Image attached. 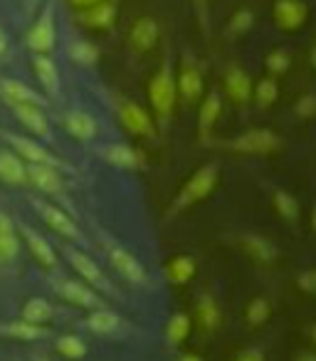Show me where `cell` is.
Here are the masks:
<instances>
[{
  "instance_id": "2e32d148",
  "label": "cell",
  "mask_w": 316,
  "mask_h": 361,
  "mask_svg": "<svg viewBox=\"0 0 316 361\" xmlns=\"http://www.w3.org/2000/svg\"><path fill=\"white\" fill-rule=\"evenodd\" d=\"M0 99L6 104H35V106H47V97L35 92L32 87H27L25 82L13 80V77H0Z\"/></svg>"
},
{
  "instance_id": "60d3db41",
  "label": "cell",
  "mask_w": 316,
  "mask_h": 361,
  "mask_svg": "<svg viewBox=\"0 0 316 361\" xmlns=\"http://www.w3.org/2000/svg\"><path fill=\"white\" fill-rule=\"evenodd\" d=\"M296 285H299L301 292L316 295V267H309V270L299 272V275H296Z\"/></svg>"
},
{
  "instance_id": "83f0119b",
  "label": "cell",
  "mask_w": 316,
  "mask_h": 361,
  "mask_svg": "<svg viewBox=\"0 0 316 361\" xmlns=\"http://www.w3.org/2000/svg\"><path fill=\"white\" fill-rule=\"evenodd\" d=\"M196 314L206 331H215L217 326H220V319H222L220 305H217V300L210 292H201V295L196 297Z\"/></svg>"
},
{
  "instance_id": "603a6c76",
  "label": "cell",
  "mask_w": 316,
  "mask_h": 361,
  "mask_svg": "<svg viewBox=\"0 0 316 361\" xmlns=\"http://www.w3.org/2000/svg\"><path fill=\"white\" fill-rule=\"evenodd\" d=\"M62 126L70 136H75L77 141H91L99 134V124L96 119L84 109H72L62 116Z\"/></svg>"
},
{
  "instance_id": "8d00e7d4",
  "label": "cell",
  "mask_w": 316,
  "mask_h": 361,
  "mask_svg": "<svg viewBox=\"0 0 316 361\" xmlns=\"http://www.w3.org/2000/svg\"><path fill=\"white\" fill-rule=\"evenodd\" d=\"M252 25H255V13L237 11V13H232V18L227 20V35L240 37V35H245V32H250Z\"/></svg>"
},
{
  "instance_id": "5b68a950",
  "label": "cell",
  "mask_w": 316,
  "mask_h": 361,
  "mask_svg": "<svg viewBox=\"0 0 316 361\" xmlns=\"http://www.w3.org/2000/svg\"><path fill=\"white\" fill-rule=\"evenodd\" d=\"M62 252H65V257L70 260L72 270L80 272V277L87 282V285L94 287L99 295L119 297V300H121V292L116 290L114 285H111V280L104 275V270H101V267L96 265V262L91 260V257L87 255L84 250H80V247H72V245H65V247H62Z\"/></svg>"
},
{
  "instance_id": "1f68e13d",
  "label": "cell",
  "mask_w": 316,
  "mask_h": 361,
  "mask_svg": "<svg viewBox=\"0 0 316 361\" xmlns=\"http://www.w3.org/2000/svg\"><path fill=\"white\" fill-rule=\"evenodd\" d=\"M23 319L32 322V324H47L55 317V307L45 300V297H30L23 307Z\"/></svg>"
},
{
  "instance_id": "f546056e",
  "label": "cell",
  "mask_w": 316,
  "mask_h": 361,
  "mask_svg": "<svg viewBox=\"0 0 316 361\" xmlns=\"http://www.w3.org/2000/svg\"><path fill=\"white\" fill-rule=\"evenodd\" d=\"M193 275H196V260L191 255H178L173 260H168L166 280L171 285H186V282L193 280Z\"/></svg>"
},
{
  "instance_id": "836d02e7",
  "label": "cell",
  "mask_w": 316,
  "mask_h": 361,
  "mask_svg": "<svg viewBox=\"0 0 316 361\" xmlns=\"http://www.w3.org/2000/svg\"><path fill=\"white\" fill-rule=\"evenodd\" d=\"M188 331H191V319H188V314H183V312H176V314H171V319H168L166 324V341L168 346H178L186 341Z\"/></svg>"
},
{
  "instance_id": "9a60e30c",
  "label": "cell",
  "mask_w": 316,
  "mask_h": 361,
  "mask_svg": "<svg viewBox=\"0 0 316 361\" xmlns=\"http://www.w3.org/2000/svg\"><path fill=\"white\" fill-rule=\"evenodd\" d=\"M8 109L13 111L18 121L30 131L32 136L37 139L47 141L52 139V129H50V119H47L45 109L42 106H35V104H8Z\"/></svg>"
},
{
  "instance_id": "ffe728a7",
  "label": "cell",
  "mask_w": 316,
  "mask_h": 361,
  "mask_svg": "<svg viewBox=\"0 0 316 361\" xmlns=\"http://www.w3.org/2000/svg\"><path fill=\"white\" fill-rule=\"evenodd\" d=\"M161 37V25L158 20L151 16H144L131 25V32H129V45L136 55H144V52L153 50V45L158 42Z\"/></svg>"
},
{
  "instance_id": "484cf974",
  "label": "cell",
  "mask_w": 316,
  "mask_h": 361,
  "mask_svg": "<svg viewBox=\"0 0 316 361\" xmlns=\"http://www.w3.org/2000/svg\"><path fill=\"white\" fill-rule=\"evenodd\" d=\"M225 90H227V97H230L235 104L245 106L247 102H250V97H252V80H250V75H247V72L242 70V67H237V65L227 67V72H225Z\"/></svg>"
},
{
  "instance_id": "44dd1931",
  "label": "cell",
  "mask_w": 316,
  "mask_h": 361,
  "mask_svg": "<svg viewBox=\"0 0 316 361\" xmlns=\"http://www.w3.org/2000/svg\"><path fill=\"white\" fill-rule=\"evenodd\" d=\"M309 18V8L304 0H277L274 3V23L286 32L299 30Z\"/></svg>"
},
{
  "instance_id": "b9f144b4",
  "label": "cell",
  "mask_w": 316,
  "mask_h": 361,
  "mask_svg": "<svg viewBox=\"0 0 316 361\" xmlns=\"http://www.w3.org/2000/svg\"><path fill=\"white\" fill-rule=\"evenodd\" d=\"M208 6H210L208 0H193V11H196V18H198V23H201L206 35H208V30H210V20H208V11H210V8Z\"/></svg>"
},
{
  "instance_id": "6da1fadb",
  "label": "cell",
  "mask_w": 316,
  "mask_h": 361,
  "mask_svg": "<svg viewBox=\"0 0 316 361\" xmlns=\"http://www.w3.org/2000/svg\"><path fill=\"white\" fill-rule=\"evenodd\" d=\"M176 97H178L176 72H173L171 60H163L161 70L156 72L148 82V102L161 129H166L168 121H171L173 109H176Z\"/></svg>"
},
{
  "instance_id": "74e56055",
  "label": "cell",
  "mask_w": 316,
  "mask_h": 361,
  "mask_svg": "<svg viewBox=\"0 0 316 361\" xmlns=\"http://www.w3.org/2000/svg\"><path fill=\"white\" fill-rule=\"evenodd\" d=\"M270 302L265 297H255V300L247 305V312H245V319L250 326H262L267 319H270Z\"/></svg>"
},
{
  "instance_id": "f907efd6",
  "label": "cell",
  "mask_w": 316,
  "mask_h": 361,
  "mask_svg": "<svg viewBox=\"0 0 316 361\" xmlns=\"http://www.w3.org/2000/svg\"><path fill=\"white\" fill-rule=\"evenodd\" d=\"M311 231H314V235H316V206L311 208Z\"/></svg>"
},
{
  "instance_id": "7dc6e473",
  "label": "cell",
  "mask_w": 316,
  "mask_h": 361,
  "mask_svg": "<svg viewBox=\"0 0 316 361\" xmlns=\"http://www.w3.org/2000/svg\"><path fill=\"white\" fill-rule=\"evenodd\" d=\"M178 361H203V356H198V354H181V356H178Z\"/></svg>"
},
{
  "instance_id": "e575fe53",
  "label": "cell",
  "mask_w": 316,
  "mask_h": 361,
  "mask_svg": "<svg viewBox=\"0 0 316 361\" xmlns=\"http://www.w3.org/2000/svg\"><path fill=\"white\" fill-rule=\"evenodd\" d=\"M252 94H255V104L260 109H270L272 104L279 97V87H277L274 77H265V80L257 82V87H252Z\"/></svg>"
},
{
  "instance_id": "d6a6232c",
  "label": "cell",
  "mask_w": 316,
  "mask_h": 361,
  "mask_svg": "<svg viewBox=\"0 0 316 361\" xmlns=\"http://www.w3.org/2000/svg\"><path fill=\"white\" fill-rule=\"evenodd\" d=\"M272 203H274V211L279 213V216L284 218L286 223L299 221V201H296L291 193L277 188V191L272 193Z\"/></svg>"
},
{
  "instance_id": "277c9868",
  "label": "cell",
  "mask_w": 316,
  "mask_h": 361,
  "mask_svg": "<svg viewBox=\"0 0 316 361\" xmlns=\"http://www.w3.org/2000/svg\"><path fill=\"white\" fill-rule=\"evenodd\" d=\"M57 45V23H55V0H45L35 23L25 32V47L32 55H50Z\"/></svg>"
},
{
  "instance_id": "d6986e66",
  "label": "cell",
  "mask_w": 316,
  "mask_h": 361,
  "mask_svg": "<svg viewBox=\"0 0 316 361\" xmlns=\"http://www.w3.org/2000/svg\"><path fill=\"white\" fill-rule=\"evenodd\" d=\"M0 180L11 188H27V164L11 146H0Z\"/></svg>"
},
{
  "instance_id": "f5cc1de1",
  "label": "cell",
  "mask_w": 316,
  "mask_h": 361,
  "mask_svg": "<svg viewBox=\"0 0 316 361\" xmlns=\"http://www.w3.org/2000/svg\"><path fill=\"white\" fill-rule=\"evenodd\" d=\"M35 361H50V359H47V356H37Z\"/></svg>"
},
{
  "instance_id": "4dcf8cb0",
  "label": "cell",
  "mask_w": 316,
  "mask_h": 361,
  "mask_svg": "<svg viewBox=\"0 0 316 361\" xmlns=\"http://www.w3.org/2000/svg\"><path fill=\"white\" fill-rule=\"evenodd\" d=\"M67 55H70L72 62L82 67H94L99 62V47L89 40H72L67 45Z\"/></svg>"
},
{
  "instance_id": "8992f818",
  "label": "cell",
  "mask_w": 316,
  "mask_h": 361,
  "mask_svg": "<svg viewBox=\"0 0 316 361\" xmlns=\"http://www.w3.org/2000/svg\"><path fill=\"white\" fill-rule=\"evenodd\" d=\"M0 136L6 139V144L11 146L25 164H42V166H52V169H60V171H72L67 161H62L60 156L47 151L40 141L30 139V136L15 134V131H0Z\"/></svg>"
},
{
  "instance_id": "7402d4cb",
  "label": "cell",
  "mask_w": 316,
  "mask_h": 361,
  "mask_svg": "<svg viewBox=\"0 0 316 361\" xmlns=\"http://www.w3.org/2000/svg\"><path fill=\"white\" fill-rule=\"evenodd\" d=\"M116 16H119V3L116 0H104V3H96L91 8H82L77 20L84 27H91V30H106V27L114 25Z\"/></svg>"
},
{
  "instance_id": "8fae6325",
  "label": "cell",
  "mask_w": 316,
  "mask_h": 361,
  "mask_svg": "<svg viewBox=\"0 0 316 361\" xmlns=\"http://www.w3.org/2000/svg\"><path fill=\"white\" fill-rule=\"evenodd\" d=\"M232 151L237 154H250V156H267L282 149V136H277L270 129H250L245 134L235 136L232 141H227Z\"/></svg>"
},
{
  "instance_id": "3957f363",
  "label": "cell",
  "mask_w": 316,
  "mask_h": 361,
  "mask_svg": "<svg viewBox=\"0 0 316 361\" xmlns=\"http://www.w3.org/2000/svg\"><path fill=\"white\" fill-rule=\"evenodd\" d=\"M99 243H101V247H104L109 262L114 265V270L119 272L131 287H148V282H151L148 272H146V267L141 265V260L134 252H129L119 240H114V238L106 235V233H99Z\"/></svg>"
},
{
  "instance_id": "4316f807",
  "label": "cell",
  "mask_w": 316,
  "mask_h": 361,
  "mask_svg": "<svg viewBox=\"0 0 316 361\" xmlns=\"http://www.w3.org/2000/svg\"><path fill=\"white\" fill-rule=\"evenodd\" d=\"M240 245L245 247V252L252 257V260L262 262V265H270L272 260L279 257V250H277L267 238L255 235V233H245V235L240 238Z\"/></svg>"
},
{
  "instance_id": "ee69618b",
  "label": "cell",
  "mask_w": 316,
  "mask_h": 361,
  "mask_svg": "<svg viewBox=\"0 0 316 361\" xmlns=\"http://www.w3.org/2000/svg\"><path fill=\"white\" fill-rule=\"evenodd\" d=\"M11 55V37H8L6 27L0 25V60H6Z\"/></svg>"
},
{
  "instance_id": "5bb4252c",
  "label": "cell",
  "mask_w": 316,
  "mask_h": 361,
  "mask_svg": "<svg viewBox=\"0 0 316 361\" xmlns=\"http://www.w3.org/2000/svg\"><path fill=\"white\" fill-rule=\"evenodd\" d=\"M18 233H20V238H23V245L32 252V257H35L40 265H45L47 270H55L57 267L55 245H50V240H47L45 235H40L35 228L27 226V223H18Z\"/></svg>"
},
{
  "instance_id": "7a4b0ae2",
  "label": "cell",
  "mask_w": 316,
  "mask_h": 361,
  "mask_svg": "<svg viewBox=\"0 0 316 361\" xmlns=\"http://www.w3.org/2000/svg\"><path fill=\"white\" fill-rule=\"evenodd\" d=\"M217 176H220L217 164H206L203 169H198L196 173L183 183L181 191L173 196L171 206H168V211H166V218H176L178 213L188 211L191 206H196V203H201L203 198L210 196L213 188H215V183H217Z\"/></svg>"
},
{
  "instance_id": "7bdbcfd3",
  "label": "cell",
  "mask_w": 316,
  "mask_h": 361,
  "mask_svg": "<svg viewBox=\"0 0 316 361\" xmlns=\"http://www.w3.org/2000/svg\"><path fill=\"white\" fill-rule=\"evenodd\" d=\"M235 361H265V354H262V349H255V346H250V349L240 351V354L235 356Z\"/></svg>"
},
{
  "instance_id": "e0dca14e",
  "label": "cell",
  "mask_w": 316,
  "mask_h": 361,
  "mask_svg": "<svg viewBox=\"0 0 316 361\" xmlns=\"http://www.w3.org/2000/svg\"><path fill=\"white\" fill-rule=\"evenodd\" d=\"M176 87H178V94H181L183 102H188V104H193V102H198L203 97V90H206V85H203V72H201V67L193 62L191 55L183 57Z\"/></svg>"
},
{
  "instance_id": "f6af8a7d",
  "label": "cell",
  "mask_w": 316,
  "mask_h": 361,
  "mask_svg": "<svg viewBox=\"0 0 316 361\" xmlns=\"http://www.w3.org/2000/svg\"><path fill=\"white\" fill-rule=\"evenodd\" d=\"M72 8H77V11H82V8H91L96 6V3H104V0H70Z\"/></svg>"
},
{
  "instance_id": "52a82bcc",
  "label": "cell",
  "mask_w": 316,
  "mask_h": 361,
  "mask_svg": "<svg viewBox=\"0 0 316 361\" xmlns=\"http://www.w3.org/2000/svg\"><path fill=\"white\" fill-rule=\"evenodd\" d=\"M30 206L35 208L37 216L45 221V226H50L55 233H60L62 238L72 243H80V245H87V238L84 233L80 231L77 221L70 216V211H65L62 206H55L50 201H42V198H30Z\"/></svg>"
},
{
  "instance_id": "c3c4849f",
  "label": "cell",
  "mask_w": 316,
  "mask_h": 361,
  "mask_svg": "<svg viewBox=\"0 0 316 361\" xmlns=\"http://www.w3.org/2000/svg\"><path fill=\"white\" fill-rule=\"evenodd\" d=\"M309 65H311V67H314V70H316V42H314V45L309 47Z\"/></svg>"
},
{
  "instance_id": "681fc988",
  "label": "cell",
  "mask_w": 316,
  "mask_h": 361,
  "mask_svg": "<svg viewBox=\"0 0 316 361\" xmlns=\"http://www.w3.org/2000/svg\"><path fill=\"white\" fill-rule=\"evenodd\" d=\"M37 6H40V0H25V11H27V13H32Z\"/></svg>"
},
{
  "instance_id": "bcb514c9",
  "label": "cell",
  "mask_w": 316,
  "mask_h": 361,
  "mask_svg": "<svg viewBox=\"0 0 316 361\" xmlns=\"http://www.w3.org/2000/svg\"><path fill=\"white\" fill-rule=\"evenodd\" d=\"M294 361H316V351H299L294 354Z\"/></svg>"
},
{
  "instance_id": "d4e9b609",
  "label": "cell",
  "mask_w": 316,
  "mask_h": 361,
  "mask_svg": "<svg viewBox=\"0 0 316 361\" xmlns=\"http://www.w3.org/2000/svg\"><path fill=\"white\" fill-rule=\"evenodd\" d=\"M124 317L119 314V312L109 310V307H99V310H89V314H87L84 319V326L91 331V334H116V331L124 326Z\"/></svg>"
},
{
  "instance_id": "f35d334b",
  "label": "cell",
  "mask_w": 316,
  "mask_h": 361,
  "mask_svg": "<svg viewBox=\"0 0 316 361\" xmlns=\"http://www.w3.org/2000/svg\"><path fill=\"white\" fill-rule=\"evenodd\" d=\"M289 65H291V57H289V52H286V50H272L270 55H267V60H265L267 72H270V75H274V77L284 75V72L289 70Z\"/></svg>"
},
{
  "instance_id": "ba28073f",
  "label": "cell",
  "mask_w": 316,
  "mask_h": 361,
  "mask_svg": "<svg viewBox=\"0 0 316 361\" xmlns=\"http://www.w3.org/2000/svg\"><path fill=\"white\" fill-rule=\"evenodd\" d=\"M27 186L37 188L42 196L57 198L60 206L65 211H70V198H67V186L60 169H52V166H42V164H27Z\"/></svg>"
},
{
  "instance_id": "f1b7e54d",
  "label": "cell",
  "mask_w": 316,
  "mask_h": 361,
  "mask_svg": "<svg viewBox=\"0 0 316 361\" xmlns=\"http://www.w3.org/2000/svg\"><path fill=\"white\" fill-rule=\"evenodd\" d=\"M220 111H222L220 94H217V92H210V94L203 99L201 114H198V129H201L203 139H208V136H210L213 126H215L217 119H220Z\"/></svg>"
},
{
  "instance_id": "ab89813d",
  "label": "cell",
  "mask_w": 316,
  "mask_h": 361,
  "mask_svg": "<svg viewBox=\"0 0 316 361\" xmlns=\"http://www.w3.org/2000/svg\"><path fill=\"white\" fill-rule=\"evenodd\" d=\"M294 114L299 116V119H311V116H316V94H301L299 99H296L294 104Z\"/></svg>"
},
{
  "instance_id": "7c38bea8",
  "label": "cell",
  "mask_w": 316,
  "mask_h": 361,
  "mask_svg": "<svg viewBox=\"0 0 316 361\" xmlns=\"http://www.w3.org/2000/svg\"><path fill=\"white\" fill-rule=\"evenodd\" d=\"M101 161H106L114 169L124 171H144L146 169V156L141 151H136L129 144H101L94 151Z\"/></svg>"
},
{
  "instance_id": "d590c367",
  "label": "cell",
  "mask_w": 316,
  "mask_h": 361,
  "mask_svg": "<svg viewBox=\"0 0 316 361\" xmlns=\"http://www.w3.org/2000/svg\"><path fill=\"white\" fill-rule=\"evenodd\" d=\"M57 351H60L65 359H82V356L87 354V344L80 339L77 334H62L60 339H57Z\"/></svg>"
},
{
  "instance_id": "cb8c5ba5",
  "label": "cell",
  "mask_w": 316,
  "mask_h": 361,
  "mask_svg": "<svg viewBox=\"0 0 316 361\" xmlns=\"http://www.w3.org/2000/svg\"><path fill=\"white\" fill-rule=\"evenodd\" d=\"M0 334L8 336V339L18 341H40L50 336V329L45 324H32L27 319H11V322H0Z\"/></svg>"
},
{
  "instance_id": "816d5d0a",
  "label": "cell",
  "mask_w": 316,
  "mask_h": 361,
  "mask_svg": "<svg viewBox=\"0 0 316 361\" xmlns=\"http://www.w3.org/2000/svg\"><path fill=\"white\" fill-rule=\"evenodd\" d=\"M311 339H314V344H316V324L311 326Z\"/></svg>"
},
{
  "instance_id": "4fadbf2b",
  "label": "cell",
  "mask_w": 316,
  "mask_h": 361,
  "mask_svg": "<svg viewBox=\"0 0 316 361\" xmlns=\"http://www.w3.org/2000/svg\"><path fill=\"white\" fill-rule=\"evenodd\" d=\"M20 233H18V223L0 208V270L15 265L20 257Z\"/></svg>"
},
{
  "instance_id": "ac0fdd59",
  "label": "cell",
  "mask_w": 316,
  "mask_h": 361,
  "mask_svg": "<svg viewBox=\"0 0 316 361\" xmlns=\"http://www.w3.org/2000/svg\"><path fill=\"white\" fill-rule=\"evenodd\" d=\"M32 70H35V77L47 99H57L62 94V80L57 62L50 55H32Z\"/></svg>"
},
{
  "instance_id": "9c48e42d",
  "label": "cell",
  "mask_w": 316,
  "mask_h": 361,
  "mask_svg": "<svg viewBox=\"0 0 316 361\" xmlns=\"http://www.w3.org/2000/svg\"><path fill=\"white\" fill-rule=\"evenodd\" d=\"M114 109L124 129L134 136H144V139H156V124L151 114L141 104H136L129 97H114Z\"/></svg>"
},
{
  "instance_id": "30bf717a",
  "label": "cell",
  "mask_w": 316,
  "mask_h": 361,
  "mask_svg": "<svg viewBox=\"0 0 316 361\" xmlns=\"http://www.w3.org/2000/svg\"><path fill=\"white\" fill-rule=\"evenodd\" d=\"M52 290L55 295H60L65 302L75 307H82V310H99V307H106L101 295L89 287L84 280H70V277H60V280L52 282Z\"/></svg>"
}]
</instances>
